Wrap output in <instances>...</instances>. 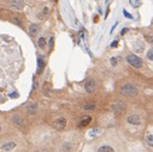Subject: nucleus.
I'll return each instance as SVG.
<instances>
[{
    "instance_id": "obj_1",
    "label": "nucleus",
    "mask_w": 153,
    "mask_h": 152,
    "mask_svg": "<svg viewBox=\"0 0 153 152\" xmlns=\"http://www.w3.org/2000/svg\"><path fill=\"white\" fill-rule=\"evenodd\" d=\"M138 88L131 83H125L121 87V94L125 97H135L138 94Z\"/></svg>"
},
{
    "instance_id": "obj_2",
    "label": "nucleus",
    "mask_w": 153,
    "mask_h": 152,
    "mask_svg": "<svg viewBox=\"0 0 153 152\" xmlns=\"http://www.w3.org/2000/svg\"><path fill=\"white\" fill-rule=\"evenodd\" d=\"M127 62H128L131 67H134V68H136V69H140V68L142 67V59L135 55H128V57H127Z\"/></svg>"
},
{
    "instance_id": "obj_3",
    "label": "nucleus",
    "mask_w": 153,
    "mask_h": 152,
    "mask_svg": "<svg viewBox=\"0 0 153 152\" xmlns=\"http://www.w3.org/2000/svg\"><path fill=\"white\" fill-rule=\"evenodd\" d=\"M53 127L56 128L57 130H63L66 127V120H65V117H58L57 120H54Z\"/></svg>"
},
{
    "instance_id": "obj_4",
    "label": "nucleus",
    "mask_w": 153,
    "mask_h": 152,
    "mask_svg": "<svg viewBox=\"0 0 153 152\" xmlns=\"http://www.w3.org/2000/svg\"><path fill=\"white\" fill-rule=\"evenodd\" d=\"M125 110V104L123 101H116L112 104V111L115 113H121Z\"/></svg>"
},
{
    "instance_id": "obj_5",
    "label": "nucleus",
    "mask_w": 153,
    "mask_h": 152,
    "mask_svg": "<svg viewBox=\"0 0 153 152\" xmlns=\"http://www.w3.org/2000/svg\"><path fill=\"white\" fill-rule=\"evenodd\" d=\"M84 89L87 93H93L95 91V82L93 80H87L84 83Z\"/></svg>"
},
{
    "instance_id": "obj_6",
    "label": "nucleus",
    "mask_w": 153,
    "mask_h": 152,
    "mask_svg": "<svg viewBox=\"0 0 153 152\" xmlns=\"http://www.w3.org/2000/svg\"><path fill=\"white\" fill-rule=\"evenodd\" d=\"M14 147H16V142H14V141H6L5 144L1 145V150H2V151H6V152L12 151Z\"/></svg>"
},
{
    "instance_id": "obj_7",
    "label": "nucleus",
    "mask_w": 153,
    "mask_h": 152,
    "mask_svg": "<svg viewBox=\"0 0 153 152\" xmlns=\"http://www.w3.org/2000/svg\"><path fill=\"white\" fill-rule=\"evenodd\" d=\"M127 122H128L129 124L139 125L140 123H141V120H140L139 116H136V115H131V116H129V117L127 118Z\"/></svg>"
},
{
    "instance_id": "obj_8",
    "label": "nucleus",
    "mask_w": 153,
    "mask_h": 152,
    "mask_svg": "<svg viewBox=\"0 0 153 152\" xmlns=\"http://www.w3.org/2000/svg\"><path fill=\"white\" fill-rule=\"evenodd\" d=\"M9 5H10L11 9H14V10H22L23 6H24V2H23V1H19V0H16V1H10Z\"/></svg>"
},
{
    "instance_id": "obj_9",
    "label": "nucleus",
    "mask_w": 153,
    "mask_h": 152,
    "mask_svg": "<svg viewBox=\"0 0 153 152\" xmlns=\"http://www.w3.org/2000/svg\"><path fill=\"white\" fill-rule=\"evenodd\" d=\"M27 112L29 115H35L38 112V104L36 103H30L27 105Z\"/></svg>"
},
{
    "instance_id": "obj_10",
    "label": "nucleus",
    "mask_w": 153,
    "mask_h": 152,
    "mask_svg": "<svg viewBox=\"0 0 153 152\" xmlns=\"http://www.w3.org/2000/svg\"><path fill=\"white\" fill-rule=\"evenodd\" d=\"M90 121H92V117L90 116H84L83 118L80 121V123H78V127H86V125H88L90 123Z\"/></svg>"
},
{
    "instance_id": "obj_11",
    "label": "nucleus",
    "mask_w": 153,
    "mask_h": 152,
    "mask_svg": "<svg viewBox=\"0 0 153 152\" xmlns=\"http://www.w3.org/2000/svg\"><path fill=\"white\" fill-rule=\"evenodd\" d=\"M39 33V26L38 24H30L29 26V34L31 36H35Z\"/></svg>"
},
{
    "instance_id": "obj_12",
    "label": "nucleus",
    "mask_w": 153,
    "mask_h": 152,
    "mask_svg": "<svg viewBox=\"0 0 153 152\" xmlns=\"http://www.w3.org/2000/svg\"><path fill=\"white\" fill-rule=\"evenodd\" d=\"M12 121H13L16 124L21 125V127L24 125V121H23V118H22L21 116H18V115H13V116H12Z\"/></svg>"
},
{
    "instance_id": "obj_13",
    "label": "nucleus",
    "mask_w": 153,
    "mask_h": 152,
    "mask_svg": "<svg viewBox=\"0 0 153 152\" xmlns=\"http://www.w3.org/2000/svg\"><path fill=\"white\" fill-rule=\"evenodd\" d=\"M97 152H115V150L112 149L111 146H107V145H104V146H100L98 149Z\"/></svg>"
},
{
    "instance_id": "obj_14",
    "label": "nucleus",
    "mask_w": 153,
    "mask_h": 152,
    "mask_svg": "<svg viewBox=\"0 0 153 152\" xmlns=\"http://www.w3.org/2000/svg\"><path fill=\"white\" fill-rule=\"evenodd\" d=\"M43 67H45V62L39 57V58H38V74H40L42 70H43Z\"/></svg>"
},
{
    "instance_id": "obj_15",
    "label": "nucleus",
    "mask_w": 153,
    "mask_h": 152,
    "mask_svg": "<svg viewBox=\"0 0 153 152\" xmlns=\"http://www.w3.org/2000/svg\"><path fill=\"white\" fill-rule=\"evenodd\" d=\"M95 109V104L94 103H87V104H84L83 105V110L86 111H92Z\"/></svg>"
},
{
    "instance_id": "obj_16",
    "label": "nucleus",
    "mask_w": 153,
    "mask_h": 152,
    "mask_svg": "<svg viewBox=\"0 0 153 152\" xmlns=\"http://www.w3.org/2000/svg\"><path fill=\"white\" fill-rule=\"evenodd\" d=\"M47 14H48V7H43L42 12L39 14V18H40V19H43V18L47 17Z\"/></svg>"
},
{
    "instance_id": "obj_17",
    "label": "nucleus",
    "mask_w": 153,
    "mask_h": 152,
    "mask_svg": "<svg viewBox=\"0 0 153 152\" xmlns=\"http://www.w3.org/2000/svg\"><path fill=\"white\" fill-rule=\"evenodd\" d=\"M38 45H39L40 48H45V47H46V39H45V38H40V39L38 40Z\"/></svg>"
},
{
    "instance_id": "obj_18",
    "label": "nucleus",
    "mask_w": 153,
    "mask_h": 152,
    "mask_svg": "<svg viewBox=\"0 0 153 152\" xmlns=\"http://www.w3.org/2000/svg\"><path fill=\"white\" fill-rule=\"evenodd\" d=\"M146 141H147V145H150L151 147H153V135H148L147 138H146Z\"/></svg>"
},
{
    "instance_id": "obj_19",
    "label": "nucleus",
    "mask_w": 153,
    "mask_h": 152,
    "mask_svg": "<svg viewBox=\"0 0 153 152\" xmlns=\"http://www.w3.org/2000/svg\"><path fill=\"white\" fill-rule=\"evenodd\" d=\"M63 150L65 152H69L70 150H71V144H70V142H65V144L63 145Z\"/></svg>"
},
{
    "instance_id": "obj_20",
    "label": "nucleus",
    "mask_w": 153,
    "mask_h": 152,
    "mask_svg": "<svg viewBox=\"0 0 153 152\" xmlns=\"http://www.w3.org/2000/svg\"><path fill=\"white\" fill-rule=\"evenodd\" d=\"M100 133V130L98 129V128H94V129H92L90 130V133H89V137H94V135H97Z\"/></svg>"
},
{
    "instance_id": "obj_21",
    "label": "nucleus",
    "mask_w": 153,
    "mask_h": 152,
    "mask_svg": "<svg viewBox=\"0 0 153 152\" xmlns=\"http://www.w3.org/2000/svg\"><path fill=\"white\" fill-rule=\"evenodd\" d=\"M129 4H130L133 7H138L141 2H140V1H135V0H130V1H129Z\"/></svg>"
},
{
    "instance_id": "obj_22",
    "label": "nucleus",
    "mask_w": 153,
    "mask_h": 152,
    "mask_svg": "<svg viewBox=\"0 0 153 152\" xmlns=\"http://www.w3.org/2000/svg\"><path fill=\"white\" fill-rule=\"evenodd\" d=\"M146 55H147V58H148L150 60H153V50H148Z\"/></svg>"
},
{
    "instance_id": "obj_23",
    "label": "nucleus",
    "mask_w": 153,
    "mask_h": 152,
    "mask_svg": "<svg viewBox=\"0 0 153 152\" xmlns=\"http://www.w3.org/2000/svg\"><path fill=\"white\" fill-rule=\"evenodd\" d=\"M111 64L113 65V67H116V65L118 64V58H117V57H112L111 58Z\"/></svg>"
},
{
    "instance_id": "obj_24",
    "label": "nucleus",
    "mask_w": 153,
    "mask_h": 152,
    "mask_svg": "<svg viewBox=\"0 0 153 152\" xmlns=\"http://www.w3.org/2000/svg\"><path fill=\"white\" fill-rule=\"evenodd\" d=\"M145 39L150 42V43H153V35H151V34H148V35H145Z\"/></svg>"
},
{
    "instance_id": "obj_25",
    "label": "nucleus",
    "mask_w": 153,
    "mask_h": 152,
    "mask_svg": "<svg viewBox=\"0 0 153 152\" xmlns=\"http://www.w3.org/2000/svg\"><path fill=\"white\" fill-rule=\"evenodd\" d=\"M43 91H45V93L46 94H48V92H50V84L46 82L45 83V87H43Z\"/></svg>"
},
{
    "instance_id": "obj_26",
    "label": "nucleus",
    "mask_w": 153,
    "mask_h": 152,
    "mask_svg": "<svg viewBox=\"0 0 153 152\" xmlns=\"http://www.w3.org/2000/svg\"><path fill=\"white\" fill-rule=\"evenodd\" d=\"M123 14H124V16L127 17V18H129V19H131V18H133V16L129 14V12H127V10H123Z\"/></svg>"
},
{
    "instance_id": "obj_27",
    "label": "nucleus",
    "mask_w": 153,
    "mask_h": 152,
    "mask_svg": "<svg viewBox=\"0 0 153 152\" xmlns=\"http://www.w3.org/2000/svg\"><path fill=\"white\" fill-rule=\"evenodd\" d=\"M117 45H118V41L116 40V41H113L111 43V47H112V48H115V47H117Z\"/></svg>"
},
{
    "instance_id": "obj_28",
    "label": "nucleus",
    "mask_w": 153,
    "mask_h": 152,
    "mask_svg": "<svg viewBox=\"0 0 153 152\" xmlns=\"http://www.w3.org/2000/svg\"><path fill=\"white\" fill-rule=\"evenodd\" d=\"M48 43H50V47H52V45H53V38L50 39V42H48Z\"/></svg>"
},
{
    "instance_id": "obj_29",
    "label": "nucleus",
    "mask_w": 153,
    "mask_h": 152,
    "mask_svg": "<svg viewBox=\"0 0 153 152\" xmlns=\"http://www.w3.org/2000/svg\"><path fill=\"white\" fill-rule=\"evenodd\" d=\"M33 87L36 89V88H38V82H34V86H33Z\"/></svg>"
},
{
    "instance_id": "obj_30",
    "label": "nucleus",
    "mask_w": 153,
    "mask_h": 152,
    "mask_svg": "<svg viewBox=\"0 0 153 152\" xmlns=\"http://www.w3.org/2000/svg\"><path fill=\"white\" fill-rule=\"evenodd\" d=\"M125 33H127V29H123V30H122V33H121V34H122V35H123V34H125Z\"/></svg>"
},
{
    "instance_id": "obj_31",
    "label": "nucleus",
    "mask_w": 153,
    "mask_h": 152,
    "mask_svg": "<svg viewBox=\"0 0 153 152\" xmlns=\"http://www.w3.org/2000/svg\"><path fill=\"white\" fill-rule=\"evenodd\" d=\"M0 132H1V127H0Z\"/></svg>"
}]
</instances>
